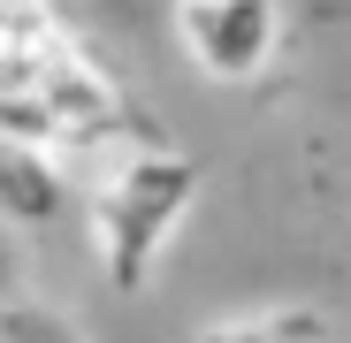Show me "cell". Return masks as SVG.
<instances>
[{"label":"cell","instance_id":"6da1fadb","mask_svg":"<svg viewBox=\"0 0 351 343\" xmlns=\"http://www.w3.org/2000/svg\"><path fill=\"white\" fill-rule=\"evenodd\" d=\"M191 191H199V168L168 145L130 153L92 191V244H99V267L114 290H145V267L168 244V229L191 214Z\"/></svg>","mask_w":351,"mask_h":343},{"label":"cell","instance_id":"7a4b0ae2","mask_svg":"<svg viewBox=\"0 0 351 343\" xmlns=\"http://www.w3.org/2000/svg\"><path fill=\"white\" fill-rule=\"evenodd\" d=\"M275 31H282L275 0H176V38L191 69L214 84H252L275 53Z\"/></svg>","mask_w":351,"mask_h":343},{"label":"cell","instance_id":"3957f363","mask_svg":"<svg viewBox=\"0 0 351 343\" xmlns=\"http://www.w3.org/2000/svg\"><path fill=\"white\" fill-rule=\"evenodd\" d=\"M62 206H69V183L53 168V153L0 138V221H53Z\"/></svg>","mask_w":351,"mask_h":343},{"label":"cell","instance_id":"277c9868","mask_svg":"<svg viewBox=\"0 0 351 343\" xmlns=\"http://www.w3.org/2000/svg\"><path fill=\"white\" fill-rule=\"evenodd\" d=\"M53 46H62V31L38 0H0V84H23Z\"/></svg>","mask_w":351,"mask_h":343},{"label":"cell","instance_id":"5b68a950","mask_svg":"<svg viewBox=\"0 0 351 343\" xmlns=\"http://www.w3.org/2000/svg\"><path fill=\"white\" fill-rule=\"evenodd\" d=\"M199 343H336L321 313L290 305V313H260V320H229V328H206Z\"/></svg>","mask_w":351,"mask_h":343}]
</instances>
